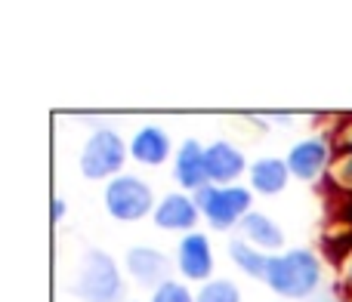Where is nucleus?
<instances>
[{
    "label": "nucleus",
    "instance_id": "obj_1",
    "mask_svg": "<svg viewBox=\"0 0 352 302\" xmlns=\"http://www.w3.org/2000/svg\"><path fill=\"white\" fill-rule=\"evenodd\" d=\"M263 284L281 302H309L328 284L322 256L312 247H287L269 259V272Z\"/></svg>",
    "mask_w": 352,
    "mask_h": 302
},
{
    "label": "nucleus",
    "instance_id": "obj_2",
    "mask_svg": "<svg viewBox=\"0 0 352 302\" xmlns=\"http://www.w3.org/2000/svg\"><path fill=\"white\" fill-rule=\"evenodd\" d=\"M65 293L78 302H124L127 299V278L109 250L87 247L68 275Z\"/></svg>",
    "mask_w": 352,
    "mask_h": 302
},
{
    "label": "nucleus",
    "instance_id": "obj_3",
    "mask_svg": "<svg viewBox=\"0 0 352 302\" xmlns=\"http://www.w3.org/2000/svg\"><path fill=\"white\" fill-rule=\"evenodd\" d=\"M130 161V146L115 127H96L78 151V170L87 182H111L127 173L124 163Z\"/></svg>",
    "mask_w": 352,
    "mask_h": 302
},
{
    "label": "nucleus",
    "instance_id": "obj_4",
    "mask_svg": "<svg viewBox=\"0 0 352 302\" xmlns=\"http://www.w3.org/2000/svg\"><path fill=\"white\" fill-rule=\"evenodd\" d=\"M195 207L201 210V219L210 225V231H235L241 225V219L254 210V198L256 194L250 191L248 185H204L192 194Z\"/></svg>",
    "mask_w": 352,
    "mask_h": 302
},
{
    "label": "nucleus",
    "instance_id": "obj_5",
    "mask_svg": "<svg viewBox=\"0 0 352 302\" xmlns=\"http://www.w3.org/2000/svg\"><path fill=\"white\" fill-rule=\"evenodd\" d=\"M102 207L115 222H142L152 219L158 194L148 185V179L136 173H121L102 185Z\"/></svg>",
    "mask_w": 352,
    "mask_h": 302
},
{
    "label": "nucleus",
    "instance_id": "obj_6",
    "mask_svg": "<svg viewBox=\"0 0 352 302\" xmlns=\"http://www.w3.org/2000/svg\"><path fill=\"white\" fill-rule=\"evenodd\" d=\"M334 157H337V142L331 136V130H322V133H312V136H303L297 139L291 148H287L285 161H287V170L297 182H324L334 167Z\"/></svg>",
    "mask_w": 352,
    "mask_h": 302
},
{
    "label": "nucleus",
    "instance_id": "obj_7",
    "mask_svg": "<svg viewBox=\"0 0 352 302\" xmlns=\"http://www.w3.org/2000/svg\"><path fill=\"white\" fill-rule=\"evenodd\" d=\"M173 266H176V278H182L186 284H207L217 268V256H213V241L207 231H192V235H182L176 241L173 250Z\"/></svg>",
    "mask_w": 352,
    "mask_h": 302
},
{
    "label": "nucleus",
    "instance_id": "obj_8",
    "mask_svg": "<svg viewBox=\"0 0 352 302\" xmlns=\"http://www.w3.org/2000/svg\"><path fill=\"white\" fill-rule=\"evenodd\" d=\"M173 259L164 253L161 247H152V244H133V247L124 253V272L142 290H158L164 281L173 278Z\"/></svg>",
    "mask_w": 352,
    "mask_h": 302
},
{
    "label": "nucleus",
    "instance_id": "obj_9",
    "mask_svg": "<svg viewBox=\"0 0 352 302\" xmlns=\"http://www.w3.org/2000/svg\"><path fill=\"white\" fill-rule=\"evenodd\" d=\"M198 222H201V210L195 207V198L188 191H173L161 194L158 198V207L152 213V225L158 231H170V235H192L198 231Z\"/></svg>",
    "mask_w": 352,
    "mask_h": 302
},
{
    "label": "nucleus",
    "instance_id": "obj_10",
    "mask_svg": "<svg viewBox=\"0 0 352 302\" xmlns=\"http://www.w3.org/2000/svg\"><path fill=\"white\" fill-rule=\"evenodd\" d=\"M248 154L241 151V146H235L232 139H213L207 142V176L210 185H238L241 179H248Z\"/></svg>",
    "mask_w": 352,
    "mask_h": 302
},
{
    "label": "nucleus",
    "instance_id": "obj_11",
    "mask_svg": "<svg viewBox=\"0 0 352 302\" xmlns=\"http://www.w3.org/2000/svg\"><path fill=\"white\" fill-rule=\"evenodd\" d=\"M173 182L179 191H188V194L210 185V176H207V146L198 142L195 136H188V139H182L179 146H176Z\"/></svg>",
    "mask_w": 352,
    "mask_h": 302
},
{
    "label": "nucleus",
    "instance_id": "obj_12",
    "mask_svg": "<svg viewBox=\"0 0 352 302\" xmlns=\"http://www.w3.org/2000/svg\"><path fill=\"white\" fill-rule=\"evenodd\" d=\"M127 146H130V161L140 163V167H164V163L176 154L173 139L167 136L164 127H158V124L140 127L127 139Z\"/></svg>",
    "mask_w": 352,
    "mask_h": 302
},
{
    "label": "nucleus",
    "instance_id": "obj_13",
    "mask_svg": "<svg viewBox=\"0 0 352 302\" xmlns=\"http://www.w3.org/2000/svg\"><path fill=\"white\" fill-rule=\"evenodd\" d=\"M291 170H287V161L285 157H275V154H263L256 161H250V170H248V188L260 198H275L287 188L291 182Z\"/></svg>",
    "mask_w": 352,
    "mask_h": 302
},
{
    "label": "nucleus",
    "instance_id": "obj_14",
    "mask_svg": "<svg viewBox=\"0 0 352 302\" xmlns=\"http://www.w3.org/2000/svg\"><path fill=\"white\" fill-rule=\"evenodd\" d=\"M238 235H241L248 244H254L256 250L269 253V256L287 250L285 247V229L278 225V219H272L263 210H250L248 216L241 219V225H238Z\"/></svg>",
    "mask_w": 352,
    "mask_h": 302
},
{
    "label": "nucleus",
    "instance_id": "obj_15",
    "mask_svg": "<svg viewBox=\"0 0 352 302\" xmlns=\"http://www.w3.org/2000/svg\"><path fill=\"white\" fill-rule=\"evenodd\" d=\"M226 256L229 262L238 268L241 275H248L250 281H266V272H269V259L272 256L256 250L254 244H248L241 235H232L229 244H226Z\"/></svg>",
    "mask_w": 352,
    "mask_h": 302
},
{
    "label": "nucleus",
    "instance_id": "obj_16",
    "mask_svg": "<svg viewBox=\"0 0 352 302\" xmlns=\"http://www.w3.org/2000/svg\"><path fill=\"white\" fill-rule=\"evenodd\" d=\"M195 302H241V287L232 278H210L195 290Z\"/></svg>",
    "mask_w": 352,
    "mask_h": 302
},
{
    "label": "nucleus",
    "instance_id": "obj_17",
    "mask_svg": "<svg viewBox=\"0 0 352 302\" xmlns=\"http://www.w3.org/2000/svg\"><path fill=\"white\" fill-rule=\"evenodd\" d=\"M328 182L337 194H343L346 200H352V151H337L334 167L328 173Z\"/></svg>",
    "mask_w": 352,
    "mask_h": 302
},
{
    "label": "nucleus",
    "instance_id": "obj_18",
    "mask_svg": "<svg viewBox=\"0 0 352 302\" xmlns=\"http://www.w3.org/2000/svg\"><path fill=\"white\" fill-rule=\"evenodd\" d=\"M148 302H195V290L182 278H170L158 290L148 293Z\"/></svg>",
    "mask_w": 352,
    "mask_h": 302
},
{
    "label": "nucleus",
    "instance_id": "obj_19",
    "mask_svg": "<svg viewBox=\"0 0 352 302\" xmlns=\"http://www.w3.org/2000/svg\"><path fill=\"white\" fill-rule=\"evenodd\" d=\"M331 136L337 142V151H352V111L337 117V124L331 127Z\"/></svg>",
    "mask_w": 352,
    "mask_h": 302
},
{
    "label": "nucleus",
    "instance_id": "obj_20",
    "mask_svg": "<svg viewBox=\"0 0 352 302\" xmlns=\"http://www.w3.org/2000/svg\"><path fill=\"white\" fill-rule=\"evenodd\" d=\"M340 284L346 287V293H352V244L340 256Z\"/></svg>",
    "mask_w": 352,
    "mask_h": 302
},
{
    "label": "nucleus",
    "instance_id": "obj_21",
    "mask_svg": "<svg viewBox=\"0 0 352 302\" xmlns=\"http://www.w3.org/2000/svg\"><path fill=\"white\" fill-rule=\"evenodd\" d=\"M309 302H346V297H343L340 290H337V287H331V284H324L322 290L316 293V297H312Z\"/></svg>",
    "mask_w": 352,
    "mask_h": 302
},
{
    "label": "nucleus",
    "instance_id": "obj_22",
    "mask_svg": "<svg viewBox=\"0 0 352 302\" xmlns=\"http://www.w3.org/2000/svg\"><path fill=\"white\" fill-rule=\"evenodd\" d=\"M65 213H68L65 198H62V194H56V198H53V222H62V219H65Z\"/></svg>",
    "mask_w": 352,
    "mask_h": 302
},
{
    "label": "nucleus",
    "instance_id": "obj_23",
    "mask_svg": "<svg viewBox=\"0 0 352 302\" xmlns=\"http://www.w3.org/2000/svg\"><path fill=\"white\" fill-rule=\"evenodd\" d=\"M346 204H349V210H346V213H349V219H352V200H346Z\"/></svg>",
    "mask_w": 352,
    "mask_h": 302
},
{
    "label": "nucleus",
    "instance_id": "obj_24",
    "mask_svg": "<svg viewBox=\"0 0 352 302\" xmlns=\"http://www.w3.org/2000/svg\"><path fill=\"white\" fill-rule=\"evenodd\" d=\"M346 302H352V293H346Z\"/></svg>",
    "mask_w": 352,
    "mask_h": 302
}]
</instances>
